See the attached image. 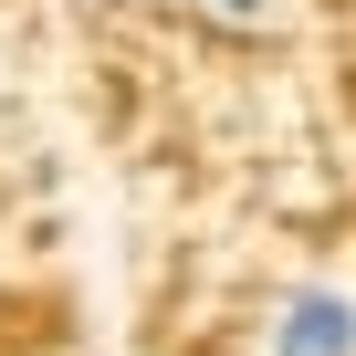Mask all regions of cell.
Segmentation results:
<instances>
[{
    "mask_svg": "<svg viewBox=\"0 0 356 356\" xmlns=\"http://www.w3.org/2000/svg\"><path fill=\"white\" fill-rule=\"evenodd\" d=\"M273 356H356V304L346 293H293L273 325Z\"/></svg>",
    "mask_w": 356,
    "mask_h": 356,
    "instance_id": "obj_1",
    "label": "cell"
},
{
    "mask_svg": "<svg viewBox=\"0 0 356 356\" xmlns=\"http://www.w3.org/2000/svg\"><path fill=\"white\" fill-rule=\"evenodd\" d=\"M210 11H231V22H252V11H262V0H210Z\"/></svg>",
    "mask_w": 356,
    "mask_h": 356,
    "instance_id": "obj_2",
    "label": "cell"
}]
</instances>
